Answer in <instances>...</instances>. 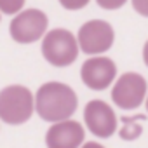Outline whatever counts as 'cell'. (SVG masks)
<instances>
[{
    "label": "cell",
    "mask_w": 148,
    "mask_h": 148,
    "mask_svg": "<svg viewBox=\"0 0 148 148\" xmlns=\"http://www.w3.org/2000/svg\"><path fill=\"white\" fill-rule=\"evenodd\" d=\"M146 79L136 71H125L112 87V101L124 112L139 108L146 99Z\"/></svg>",
    "instance_id": "277c9868"
},
{
    "label": "cell",
    "mask_w": 148,
    "mask_h": 148,
    "mask_svg": "<svg viewBox=\"0 0 148 148\" xmlns=\"http://www.w3.org/2000/svg\"><path fill=\"white\" fill-rule=\"evenodd\" d=\"M25 5V0H0V12L2 14H19Z\"/></svg>",
    "instance_id": "8fae6325"
},
{
    "label": "cell",
    "mask_w": 148,
    "mask_h": 148,
    "mask_svg": "<svg viewBox=\"0 0 148 148\" xmlns=\"http://www.w3.org/2000/svg\"><path fill=\"white\" fill-rule=\"evenodd\" d=\"M35 112L33 92L19 84L7 86L0 91V120L7 125H21Z\"/></svg>",
    "instance_id": "7a4b0ae2"
},
{
    "label": "cell",
    "mask_w": 148,
    "mask_h": 148,
    "mask_svg": "<svg viewBox=\"0 0 148 148\" xmlns=\"http://www.w3.org/2000/svg\"><path fill=\"white\" fill-rule=\"evenodd\" d=\"M79 51L80 47L77 37L64 28L49 30L42 38V56L49 64L56 68L73 64L79 58Z\"/></svg>",
    "instance_id": "3957f363"
},
{
    "label": "cell",
    "mask_w": 148,
    "mask_h": 148,
    "mask_svg": "<svg viewBox=\"0 0 148 148\" xmlns=\"http://www.w3.org/2000/svg\"><path fill=\"white\" fill-rule=\"evenodd\" d=\"M98 5L106 9V11H115V9H120L127 0H96Z\"/></svg>",
    "instance_id": "4fadbf2b"
},
{
    "label": "cell",
    "mask_w": 148,
    "mask_h": 148,
    "mask_svg": "<svg viewBox=\"0 0 148 148\" xmlns=\"http://www.w3.org/2000/svg\"><path fill=\"white\" fill-rule=\"evenodd\" d=\"M84 122L92 136L108 139L117 132L119 119L108 103L103 99H91L84 108Z\"/></svg>",
    "instance_id": "52a82bcc"
},
{
    "label": "cell",
    "mask_w": 148,
    "mask_h": 148,
    "mask_svg": "<svg viewBox=\"0 0 148 148\" xmlns=\"http://www.w3.org/2000/svg\"><path fill=\"white\" fill-rule=\"evenodd\" d=\"M117 77V64L106 56H92L84 61L80 68L82 82L92 91L108 89Z\"/></svg>",
    "instance_id": "ba28073f"
},
{
    "label": "cell",
    "mask_w": 148,
    "mask_h": 148,
    "mask_svg": "<svg viewBox=\"0 0 148 148\" xmlns=\"http://www.w3.org/2000/svg\"><path fill=\"white\" fill-rule=\"evenodd\" d=\"M79 98L68 84L63 82H45L37 89L35 94V112L37 115L51 124L71 119L77 112Z\"/></svg>",
    "instance_id": "6da1fadb"
},
{
    "label": "cell",
    "mask_w": 148,
    "mask_h": 148,
    "mask_svg": "<svg viewBox=\"0 0 148 148\" xmlns=\"http://www.w3.org/2000/svg\"><path fill=\"white\" fill-rule=\"evenodd\" d=\"M0 16H2V12H0Z\"/></svg>",
    "instance_id": "ac0fdd59"
},
{
    "label": "cell",
    "mask_w": 148,
    "mask_h": 148,
    "mask_svg": "<svg viewBox=\"0 0 148 148\" xmlns=\"http://www.w3.org/2000/svg\"><path fill=\"white\" fill-rule=\"evenodd\" d=\"M146 112H148V94H146Z\"/></svg>",
    "instance_id": "e0dca14e"
},
{
    "label": "cell",
    "mask_w": 148,
    "mask_h": 148,
    "mask_svg": "<svg viewBox=\"0 0 148 148\" xmlns=\"http://www.w3.org/2000/svg\"><path fill=\"white\" fill-rule=\"evenodd\" d=\"M91 0H59V4L66 9V11H79L84 9Z\"/></svg>",
    "instance_id": "7c38bea8"
},
{
    "label": "cell",
    "mask_w": 148,
    "mask_h": 148,
    "mask_svg": "<svg viewBox=\"0 0 148 148\" xmlns=\"http://www.w3.org/2000/svg\"><path fill=\"white\" fill-rule=\"evenodd\" d=\"M79 47L87 56H98L106 52L115 40V32L110 23L103 19H91L84 23L77 33Z\"/></svg>",
    "instance_id": "8992f818"
},
{
    "label": "cell",
    "mask_w": 148,
    "mask_h": 148,
    "mask_svg": "<svg viewBox=\"0 0 148 148\" xmlns=\"http://www.w3.org/2000/svg\"><path fill=\"white\" fill-rule=\"evenodd\" d=\"M49 19L40 9H26L14 16L11 21L9 32L14 42L18 44H33L45 37Z\"/></svg>",
    "instance_id": "5b68a950"
},
{
    "label": "cell",
    "mask_w": 148,
    "mask_h": 148,
    "mask_svg": "<svg viewBox=\"0 0 148 148\" xmlns=\"http://www.w3.org/2000/svg\"><path fill=\"white\" fill-rule=\"evenodd\" d=\"M132 2V9L141 14L143 18H148V0H131Z\"/></svg>",
    "instance_id": "5bb4252c"
},
{
    "label": "cell",
    "mask_w": 148,
    "mask_h": 148,
    "mask_svg": "<svg viewBox=\"0 0 148 148\" xmlns=\"http://www.w3.org/2000/svg\"><path fill=\"white\" fill-rule=\"evenodd\" d=\"M80 148H105L101 143H98V141H86Z\"/></svg>",
    "instance_id": "9a60e30c"
},
{
    "label": "cell",
    "mask_w": 148,
    "mask_h": 148,
    "mask_svg": "<svg viewBox=\"0 0 148 148\" xmlns=\"http://www.w3.org/2000/svg\"><path fill=\"white\" fill-rule=\"evenodd\" d=\"M122 120V127L119 129V136L120 139L124 141H136L141 134H143V125L141 122L146 120V115L145 113H138V115H132V117H120Z\"/></svg>",
    "instance_id": "30bf717a"
},
{
    "label": "cell",
    "mask_w": 148,
    "mask_h": 148,
    "mask_svg": "<svg viewBox=\"0 0 148 148\" xmlns=\"http://www.w3.org/2000/svg\"><path fill=\"white\" fill-rule=\"evenodd\" d=\"M86 131L77 120H63L52 124L45 132L47 148H80L86 141Z\"/></svg>",
    "instance_id": "9c48e42d"
},
{
    "label": "cell",
    "mask_w": 148,
    "mask_h": 148,
    "mask_svg": "<svg viewBox=\"0 0 148 148\" xmlns=\"http://www.w3.org/2000/svg\"><path fill=\"white\" fill-rule=\"evenodd\" d=\"M143 63H145L146 68H148V40H146L145 45H143Z\"/></svg>",
    "instance_id": "2e32d148"
}]
</instances>
